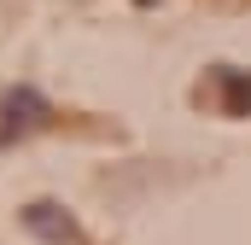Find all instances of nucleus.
<instances>
[{
    "instance_id": "2",
    "label": "nucleus",
    "mask_w": 251,
    "mask_h": 245,
    "mask_svg": "<svg viewBox=\"0 0 251 245\" xmlns=\"http://www.w3.org/2000/svg\"><path fill=\"white\" fill-rule=\"evenodd\" d=\"M24 228H29L41 245H88V234L76 228V216H70L64 204H53V198L24 204Z\"/></svg>"
},
{
    "instance_id": "3",
    "label": "nucleus",
    "mask_w": 251,
    "mask_h": 245,
    "mask_svg": "<svg viewBox=\"0 0 251 245\" xmlns=\"http://www.w3.org/2000/svg\"><path fill=\"white\" fill-rule=\"evenodd\" d=\"M210 88L222 94V111H228V117H251V70L216 64V70H210Z\"/></svg>"
},
{
    "instance_id": "1",
    "label": "nucleus",
    "mask_w": 251,
    "mask_h": 245,
    "mask_svg": "<svg viewBox=\"0 0 251 245\" xmlns=\"http://www.w3.org/2000/svg\"><path fill=\"white\" fill-rule=\"evenodd\" d=\"M53 122V105L24 82V88H6L0 94V146H12V140H29L35 128H47Z\"/></svg>"
}]
</instances>
